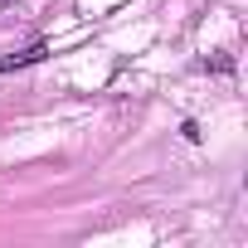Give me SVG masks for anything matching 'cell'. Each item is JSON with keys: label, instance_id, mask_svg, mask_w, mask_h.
I'll return each mask as SVG.
<instances>
[{"label": "cell", "instance_id": "7a4b0ae2", "mask_svg": "<svg viewBox=\"0 0 248 248\" xmlns=\"http://www.w3.org/2000/svg\"><path fill=\"white\" fill-rule=\"evenodd\" d=\"M180 137H185V141H200L204 132H200V122H185V127H180Z\"/></svg>", "mask_w": 248, "mask_h": 248}, {"label": "cell", "instance_id": "6da1fadb", "mask_svg": "<svg viewBox=\"0 0 248 248\" xmlns=\"http://www.w3.org/2000/svg\"><path fill=\"white\" fill-rule=\"evenodd\" d=\"M49 54V44L44 39H34L30 49H20V54H0V73H15V68H30V63H39Z\"/></svg>", "mask_w": 248, "mask_h": 248}]
</instances>
